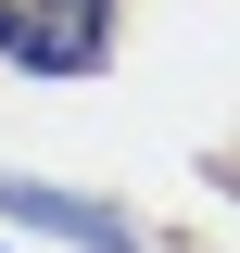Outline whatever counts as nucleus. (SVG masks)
I'll list each match as a JSON object with an SVG mask.
<instances>
[{
	"label": "nucleus",
	"instance_id": "nucleus-1",
	"mask_svg": "<svg viewBox=\"0 0 240 253\" xmlns=\"http://www.w3.org/2000/svg\"><path fill=\"white\" fill-rule=\"evenodd\" d=\"M114 38V0H0V63L26 76H89Z\"/></svg>",
	"mask_w": 240,
	"mask_h": 253
},
{
	"label": "nucleus",
	"instance_id": "nucleus-2",
	"mask_svg": "<svg viewBox=\"0 0 240 253\" xmlns=\"http://www.w3.org/2000/svg\"><path fill=\"white\" fill-rule=\"evenodd\" d=\"M0 215H26V228H63V241H89V253H126V215H101V203H51V190H0Z\"/></svg>",
	"mask_w": 240,
	"mask_h": 253
}]
</instances>
